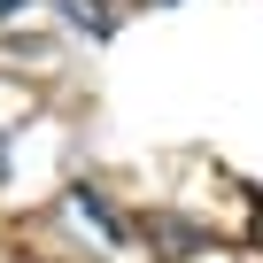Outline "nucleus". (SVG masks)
<instances>
[{
	"label": "nucleus",
	"mask_w": 263,
	"mask_h": 263,
	"mask_svg": "<svg viewBox=\"0 0 263 263\" xmlns=\"http://www.w3.org/2000/svg\"><path fill=\"white\" fill-rule=\"evenodd\" d=\"M147 8H178V0H147Z\"/></svg>",
	"instance_id": "5"
},
{
	"label": "nucleus",
	"mask_w": 263,
	"mask_h": 263,
	"mask_svg": "<svg viewBox=\"0 0 263 263\" xmlns=\"http://www.w3.org/2000/svg\"><path fill=\"white\" fill-rule=\"evenodd\" d=\"M62 16H70L78 31H93V39H108V31H116V16H108V0H62Z\"/></svg>",
	"instance_id": "2"
},
{
	"label": "nucleus",
	"mask_w": 263,
	"mask_h": 263,
	"mask_svg": "<svg viewBox=\"0 0 263 263\" xmlns=\"http://www.w3.org/2000/svg\"><path fill=\"white\" fill-rule=\"evenodd\" d=\"M16 8H31V0H0V24H8V16H16Z\"/></svg>",
	"instance_id": "4"
},
{
	"label": "nucleus",
	"mask_w": 263,
	"mask_h": 263,
	"mask_svg": "<svg viewBox=\"0 0 263 263\" xmlns=\"http://www.w3.org/2000/svg\"><path fill=\"white\" fill-rule=\"evenodd\" d=\"M70 201H78V217H85V224H93V232H108V240H116V232H124V224H116V209H108V201H101V194H93V186H78V194H70Z\"/></svg>",
	"instance_id": "3"
},
{
	"label": "nucleus",
	"mask_w": 263,
	"mask_h": 263,
	"mask_svg": "<svg viewBox=\"0 0 263 263\" xmlns=\"http://www.w3.org/2000/svg\"><path fill=\"white\" fill-rule=\"evenodd\" d=\"M147 240H155V248H171V255H201V248H209V232H201V224H186V217H147Z\"/></svg>",
	"instance_id": "1"
},
{
	"label": "nucleus",
	"mask_w": 263,
	"mask_h": 263,
	"mask_svg": "<svg viewBox=\"0 0 263 263\" xmlns=\"http://www.w3.org/2000/svg\"><path fill=\"white\" fill-rule=\"evenodd\" d=\"M0 163H8V147H0Z\"/></svg>",
	"instance_id": "6"
}]
</instances>
